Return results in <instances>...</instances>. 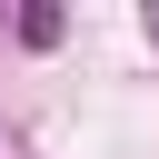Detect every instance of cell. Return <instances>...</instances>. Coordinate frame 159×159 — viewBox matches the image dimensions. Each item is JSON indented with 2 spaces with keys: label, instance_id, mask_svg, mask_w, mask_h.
<instances>
[{
  "label": "cell",
  "instance_id": "obj_1",
  "mask_svg": "<svg viewBox=\"0 0 159 159\" xmlns=\"http://www.w3.org/2000/svg\"><path fill=\"white\" fill-rule=\"evenodd\" d=\"M20 40H30V50H50V40H60V10H50V0H40V10H20Z\"/></svg>",
  "mask_w": 159,
  "mask_h": 159
}]
</instances>
